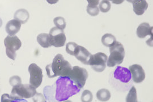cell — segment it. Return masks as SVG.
<instances>
[{
	"mask_svg": "<svg viewBox=\"0 0 153 102\" xmlns=\"http://www.w3.org/2000/svg\"><path fill=\"white\" fill-rule=\"evenodd\" d=\"M74 82L68 77H59L55 83L54 98L57 102H64L80 92Z\"/></svg>",
	"mask_w": 153,
	"mask_h": 102,
	"instance_id": "6da1fadb",
	"label": "cell"
},
{
	"mask_svg": "<svg viewBox=\"0 0 153 102\" xmlns=\"http://www.w3.org/2000/svg\"><path fill=\"white\" fill-rule=\"evenodd\" d=\"M45 69L48 77L52 78L57 76L68 77L72 67L61 54H57L53 60L52 63L47 65Z\"/></svg>",
	"mask_w": 153,
	"mask_h": 102,
	"instance_id": "7a4b0ae2",
	"label": "cell"
},
{
	"mask_svg": "<svg viewBox=\"0 0 153 102\" xmlns=\"http://www.w3.org/2000/svg\"><path fill=\"white\" fill-rule=\"evenodd\" d=\"M109 52L110 55L107 61V65L108 67H114L123 62L126 52L121 43L116 41L113 46L109 47Z\"/></svg>",
	"mask_w": 153,
	"mask_h": 102,
	"instance_id": "3957f363",
	"label": "cell"
},
{
	"mask_svg": "<svg viewBox=\"0 0 153 102\" xmlns=\"http://www.w3.org/2000/svg\"><path fill=\"white\" fill-rule=\"evenodd\" d=\"M6 47V54L8 57L13 60L16 58V51L22 46L21 40L16 35H8L4 40Z\"/></svg>",
	"mask_w": 153,
	"mask_h": 102,
	"instance_id": "277c9868",
	"label": "cell"
},
{
	"mask_svg": "<svg viewBox=\"0 0 153 102\" xmlns=\"http://www.w3.org/2000/svg\"><path fill=\"white\" fill-rule=\"evenodd\" d=\"M68 77L80 89H82L88 80V71L83 68L75 66L72 68Z\"/></svg>",
	"mask_w": 153,
	"mask_h": 102,
	"instance_id": "5b68a950",
	"label": "cell"
},
{
	"mask_svg": "<svg viewBox=\"0 0 153 102\" xmlns=\"http://www.w3.org/2000/svg\"><path fill=\"white\" fill-rule=\"evenodd\" d=\"M36 93V88L31 85L21 84L19 86L13 87L11 94L22 99H29L34 97Z\"/></svg>",
	"mask_w": 153,
	"mask_h": 102,
	"instance_id": "8992f818",
	"label": "cell"
},
{
	"mask_svg": "<svg viewBox=\"0 0 153 102\" xmlns=\"http://www.w3.org/2000/svg\"><path fill=\"white\" fill-rule=\"evenodd\" d=\"M107 59L108 57L105 54L99 52L95 54H91L88 61V65L91 66L93 70L100 73L105 70Z\"/></svg>",
	"mask_w": 153,
	"mask_h": 102,
	"instance_id": "52a82bcc",
	"label": "cell"
},
{
	"mask_svg": "<svg viewBox=\"0 0 153 102\" xmlns=\"http://www.w3.org/2000/svg\"><path fill=\"white\" fill-rule=\"evenodd\" d=\"M49 36L51 45L58 48L65 45L66 38L63 30L56 27H53L49 31Z\"/></svg>",
	"mask_w": 153,
	"mask_h": 102,
	"instance_id": "ba28073f",
	"label": "cell"
},
{
	"mask_svg": "<svg viewBox=\"0 0 153 102\" xmlns=\"http://www.w3.org/2000/svg\"><path fill=\"white\" fill-rule=\"evenodd\" d=\"M28 71L30 74V84L36 89L38 88L43 81V75L42 69L36 64L33 63L29 66Z\"/></svg>",
	"mask_w": 153,
	"mask_h": 102,
	"instance_id": "9c48e42d",
	"label": "cell"
},
{
	"mask_svg": "<svg viewBox=\"0 0 153 102\" xmlns=\"http://www.w3.org/2000/svg\"><path fill=\"white\" fill-rule=\"evenodd\" d=\"M114 77L122 83H128L131 80V73L129 69L126 68L119 66L114 72Z\"/></svg>",
	"mask_w": 153,
	"mask_h": 102,
	"instance_id": "30bf717a",
	"label": "cell"
},
{
	"mask_svg": "<svg viewBox=\"0 0 153 102\" xmlns=\"http://www.w3.org/2000/svg\"><path fill=\"white\" fill-rule=\"evenodd\" d=\"M131 73L133 81L136 83H141L145 79V72L140 65H132L129 68Z\"/></svg>",
	"mask_w": 153,
	"mask_h": 102,
	"instance_id": "8fae6325",
	"label": "cell"
},
{
	"mask_svg": "<svg viewBox=\"0 0 153 102\" xmlns=\"http://www.w3.org/2000/svg\"><path fill=\"white\" fill-rule=\"evenodd\" d=\"M74 56L76 57V59L81 61L82 64L88 65V61L90 59L91 54L85 47L78 45Z\"/></svg>",
	"mask_w": 153,
	"mask_h": 102,
	"instance_id": "7c38bea8",
	"label": "cell"
},
{
	"mask_svg": "<svg viewBox=\"0 0 153 102\" xmlns=\"http://www.w3.org/2000/svg\"><path fill=\"white\" fill-rule=\"evenodd\" d=\"M137 36L143 39L148 35L153 36V27H151L148 23H142L139 25L137 29Z\"/></svg>",
	"mask_w": 153,
	"mask_h": 102,
	"instance_id": "4fadbf2b",
	"label": "cell"
},
{
	"mask_svg": "<svg viewBox=\"0 0 153 102\" xmlns=\"http://www.w3.org/2000/svg\"><path fill=\"white\" fill-rule=\"evenodd\" d=\"M132 4L133 11L137 16H141L144 14L149 6L146 0H134Z\"/></svg>",
	"mask_w": 153,
	"mask_h": 102,
	"instance_id": "5bb4252c",
	"label": "cell"
},
{
	"mask_svg": "<svg viewBox=\"0 0 153 102\" xmlns=\"http://www.w3.org/2000/svg\"><path fill=\"white\" fill-rule=\"evenodd\" d=\"M21 23L16 19H12L8 22L6 25V31L9 35H15L19 31Z\"/></svg>",
	"mask_w": 153,
	"mask_h": 102,
	"instance_id": "9a60e30c",
	"label": "cell"
},
{
	"mask_svg": "<svg viewBox=\"0 0 153 102\" xmlns=\"http://www.w3.org/2000/svg\"><path fill=\"white\" fill-rule=\"evenodd\" d=\"M29 17V13L27 10L24 9H21L16 10L14 16L15 19L20 22L22 24L26 23L28 21Z\"/></svg>",
	"mask_w": 153,
	"mask_h": 102,
	"instance_id": "2e32d148",
	"label": "cell"
},
{
	"mask_svg": "<svg viewBox=\"0 0 153 102\" xmlns=\"http://www.w3.org/2000/svg\"><path fill=\"white\" fill-rule=\"evenodd\" d=\"M37 41L39 44L43 48H47L49 47H51L50 43L49 34L46 33H43L39 34L37 36Z\"/></svg>",
	"mask_w": 153,
	"mask_h": 102,
	"instance_id": "e0dca14e",
	"label": "cell"
},
{
	"mask_svg": "<svg viewBox=\"0 0 153 102\" xmlns=\"http://www.w3.org/2000/svg\"><path fill=\"white\" fill-rule=\"evenodd\" d=\"M116 42V38L111 34H105L102 38V43L107 47H111L113 46Z\"/></svg>",
	"mask_w": 153,
	"mask_h": 102,
	"instance_id": "ac0fdd59",
	"label": "cell"
},
{
	"mask_svg": "<svg viewBox=\"0 0 153 102\" xmlns=\"http://www.w3.org/2000/svg\"><path fill=\"white\" fill-rule=\"evenodd\" d=\"M111 92L108 90L102 89L99 90L97 93V98L99 101L107 102L111 98Z\"/></svg>",
	"mask_w": 153,
	"mask_h": 102,
	"instance_id": "d6986e66",
	"label": "cell"
},
{
	"mask_svg": "<svg viewBox=\"0 0 153 102\" xmlns=\"http://www.w3.org/2000/svg\"><path fill=\"white\" fill-rule=\"evenodd\" d=\"M23 100L24 99L22 98L13 96L11 94L9 95L7 94H3L1 97L2 102H22Z\"/></svg>",
	"mask_w": 153,
	"mask_h": 102,
	"instance_id": "ffe728a7",
	"label": "cell"
},
{
	"mask_svg": "<svg viewBox=\"0 0 153 102\" xmlns=\"http://www.w3.org/2000/svg\"><path fill=\"white\" fill-rule=\"evenodd\" d=\"M126 102H137V92L134 86H132L126 98Z\"/></svg>",
	"mask_w": 153,
	"mask_h": 102,
	"instance_id": "44dd1931",
	"label": "cell"
},
{
	"mask_svg": "<svg viewBox=\"0 0 153 102\" xmlns=\"http://www.w3.org/2000/svg\"><path fill=\"white\" fill-rule=\"evenodd\" d=\"M53 23H54L56 27H57L60 29L64 30L65 28L66 25L65 20L62 16L56 17L53 19Z\"/></svg>",
	"mask_w": 153,
	"mask_h": 102,
	"instance_id": "7402d4cb",
	"label": "cell"
},
{
	"mask_svg": "<svg viewBox=\"0 0 153 102\" xmlns=\"http://www.w3.org/2000/svg\"><path fill=\"white\" fill-rule=\"evenodd\" d=\"M99 8L102 13H107L110 10L111 7V3L109 1L107 0H102L100 4H99Z\"/></svg>",
	"mask_w": 153,
	"mask_h": 102,
	"instance_id": "603a6c76",
	"label": "cell"
},
{
	"mask_svg": "<svg viewBox=\"0 0 153 102\" xmlns=\"http://www.w3.org/2000/svg\"><path fill=\"white\" fill-rule=\"evenodd\" d=\"M93 95L92 92L88 90H84L81 96V101L83 102H92Z\"/></svg>",
	"mask_w": 153,
	"mask_h": 102,
	"instance_id": "cb8c5ba5",
	"label": "cell"
},
{
	"mask_svg": "<svg viewBox=\"0 0 153 102\" xmlns=\"http://www.w3.org/2000/svg\"><path fill=\"white\" fill-rule=\"evenodd\" d=\"M78 44L74 42H69L67 43L66 45V52L71 56H74Z\"/></svg>",
	"mask_w": 153,
	"mask_h": 102,
	"instance_id": "d4e9b609",
	"label": "cell"
},
{
	"mask_svg": "<svg viewBox=\"0 0 153 102\" xmlns=\"http://www.w3.org/2000/svg\"><path fill=\"white\" fill-rule=\"evenodd\" d=\"M87 12L91 16H97L99 13V9L97 6H91L88 5L87 7Z\"/></svg>",
	"mask_w": 153,
	"mask_h": 102,
	"instance_id": "484cf974",
	"label": "cell"
},
{
	"mask_svg": "<svg viewBox=\"0 0 153 102\" xmlns=\"http://www.w3.org/2000/svg\"><path fill=\"white\" fill-rule=\"evenodd\" d=\"M9 83L13 87L19 86L22 84V80L20 77L18 75H14L12 76L9 79Z\"/></svg>",
	"mask_w": 153,
	"mask_h": 102,
	"instance_id": "4316f807",
	"label": "cell"
},
{
	"mask_svg": "<svg viewBox=\"0 0 153 102\" xmlns=\"http://www.w3.org/2000/svg\"><path fill=\"white\" fill-rule=\"evenodd\" d=\"M88 5L91 6H97L99 4V0H87Z\"/></svg>",
	"mask_w": 153,
	"mask_h": 102,
	"instance_id": "83f0119b",
	"label": "cell"
},
{
	"mask_svg": "<svg viewBox=\"0 0 153 102\" xmlns=\"http://www.w3.org/2000/svg\"><path fill=\"white\" fill-rule=\"evenodd\" d=\"M107 1H111L113 4H116V5L121 4L124 1V0H107Z\"/></svg>",
	"mask_w": 153,
	"mask_h": 102,
	"instance_id": "f1b7e54d",
	"label": "cell"
},
{
	"mask_svg": "<svg viewBox=\"0 0 153 102\" xmlns=\"http://www.w3.org/2000/svg\"><path fill=\"white\" fill-rule=\"evenodd\" d=\"M59 0H47V2L49 3V4H51V5L56 4L57 2H59Z\"/></svg>",
	"mask_w": 153,
	"mask_h": 102,
	"instance_id": "f546056e",
	"label": "cell"
},
{
	"mask_svg": "<svg viewBox=\"0 0 153 102\" xmlns=\"http://www.w3.org/2000/svg\"><path fill=\"white\" fill-rule=\"evenodd\" d=\"M2 19L0 18V28L2 27Z\"/></svg>",
	"mask_w": 153,
	"mask_h": 102,
	"instance_id": "4dcf8cb0",
	"label": "cell"
},
{
	"mask_svg": "<svg viewBox=\"0 0 153 102\" xmlns=\"http://www.w3.org/2000/svg\"><path fill=\"white\" fill-rule=\"evenodd\" d=\"M126 1H127L128 2H130V3H132L134 0H126Z\"/></svg>",
	"mask_w": 153,
	"mask_h": 102,
	"instance_id": "1f68e13d",
	"label": "cell"
}]
</instances>
